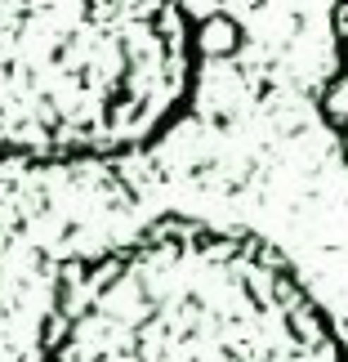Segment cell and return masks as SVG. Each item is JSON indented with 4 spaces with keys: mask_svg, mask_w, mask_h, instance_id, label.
Wrapping results in <instances>:
<instances>
[{
    "mask_svg": "<svg viewBox=\"0 0 348 362\" xmlns=\"http://www.w3.org/2000/svg\"><path fill=\"white\" fill-rule=\"evenodd\" d=\"M201 76L184 0H0V165L134 157Z\"/></svg>",
    "mask_w": 348,
    "mask_h": 362,
    "instance_id": "2",
    "label": "cell"
},
{
    "mask_svg": "<svg viewBox=\"0 0 348 362\" xmlns=\"http://www.w3.org/2000/svg\"><path fill=\"white\" fill-rule=\"evenodd\" d=\"M322 121L335 134V144L348 161V0H335V18H330V72L322 86Z\"/></svg>",
    "mask_w": 348,
    "mask_h": 362,
    "instance_id": "3",
    "label": "cell"
},
{
    "mask_svg": "<svg viewBox=\"0 0 348 362\" xmlns=\"http://www.w3.org/2000/svg\"><path fill=\"white\" fill-rule=\"evenodd\" d=\"M45 362H348L282 250L205 219H157L59 273Z\"/></svg>",
    "mask_w": 348,
    "mask_h": 362,
    "instance_id": "1",
    "label": "cell"
}]
</instances>
